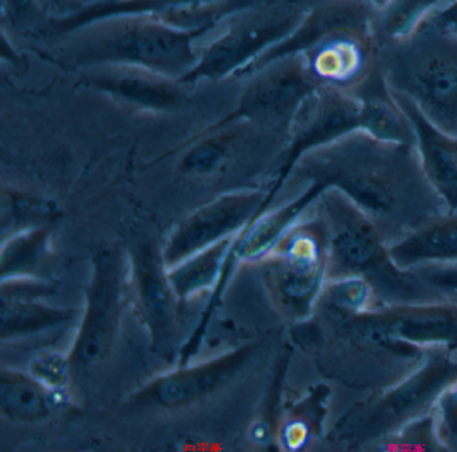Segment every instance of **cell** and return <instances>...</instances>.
Listing matches in <instances>:
<instances>
[{"instance_id": "obj_1", "label": "cell", "mask_w": 457, "mask_h": 452, "mask_svg": "<svg viewBox=\"0 0 457 452\" xmlns=\"http://www.w3.org/2000/svg\"><path fill=\"white\" fill-rule=\"evenodd\" d=\"M288 175L322 192H342L377 224L389 247L449 211L422 170L416 144L362 130L302 155Z\"/></svg>"}, {"instance_id": "obj_2", "label": "cell", "mask_w": 457, "mask_h": 452, "mask_svg": "<svg viewBox=\"0 0 457 452\" xmlns=\"http://www.w3.org/2000/svg\"><path fill=\"white\" fill-rule=\"evenodd\" d=\"M379 9L370 0H312L295 31L245 74L286 55L301 54L320 87L358 96L381 79Z\"/></svg>"}, {"instance_id": "obj_3", "label": "cell", "mask_w": 457, "mask_h": 452, "mask_svg": "<svg viewBox=\"0 0 457 452\" xmlns=\"http://www.w3.org/2000/svg\"><path fill=\"white\" fill-rule=\"evenodd\" d=\"M307 347L326 379L345 388L381 392L416 371L428 349L387 334L370 310L357 314L314 310Z\"/></svg>"}, {"instance_id": "obj_4", "label": "cell", "mask_w": 457, "mask_h": 452, "mask_svg": "<svg viewBox=\"0 0 457 452\" xmlns=\"http://www.w3.org/2000/svg\"><path fill=\"white\" fill-rule=\"evenodd\" d=\"M208 33L183 30L151 15L117 14L50 39L54 54L74 68L122 63L183 81L197 65L199 44Z\"/></svg>"}, {"instance_id": "obj_5", "label": "cell", "mask_w": 457, "mask_h": 452, "mask_svg": "<svg viewBox=\"0 0 457 452\" xmlns=\"http://www.w3.org/2000/svg\"><path fill=\"white\" fill-rule=\"evenodd\" d=\"M378 63L392 92L408 97L430 124L457 136V28L433 17L405 36L381 39Z\"/></svg>"}, {"instance_id": "obj_6", "label": "cell", "mask_w": 457, "mask_h": 452, "mask_svg": "<svg viewBox=\"0 0 457 452\" xmlns=\"http://www.w3.org/2000/svg\"><path fill=\"white\" fill-rule=\"evenodd\" d=\"M328 231V280L358 277L370 283L381 304L445 301L409 269H401L377 224L334 188L317 199Z\"/></svg>"}, {"instance_id": "obj_7", "label": "cell", "mask_w": 457, "mask_h": 452, "mask_svg": "<svg viewBox=\"0 0 457 452\" xmlns=\"http://www.w3.org/2000/svg\"><path fill=\"white\" fill-rule=\"evenodd\" d=\"M457 379V347H432L421 365L397 384L371 393L336 423L333 447L373 449L379 441L432 411L436 398Z\"/></svg>"}, {"instance_id": "obj_8", "label": "cell", "mask_w": 457, "mask_h": 452, "mask_svg": "<svg viewBox=\"0 0 457 452\" xmlns=\"http://www.w3.org/2000/svg\"><path fill=\"white\" fill-rule=\"evenodd\" d=\"M312 0H264L216 26L215 36L199 44V61L183 80L242 77L264 53L287 39L306 17Z\"/></svg>"}, {"instance_id": "obj_9", "label": "cell", "mask_w": 457, "mask_h": 452, "mask_svg": "<svg viewBox=\"0 0 457 452\" xmlns=\"http://www.w3.org/2000/svg\"><path fill=\"white\" fill-rule=\"evenodd\" d=\"M315 202L272 248V285L286 314L298 322L312 317L328 280V231Z\"/></svg>"}, {"instance_id": "obj_10", "label": "cell", "mask_w": 457, "mask_h": 452, "mask_svg": "<svg viewBox=\"0 0 457 452\" xmlns=\"http://www.w3.org/2000/svg\"><path fill=\"white\" fill-rule=\"evenodd\" d=\"M264 0H98L65 14L50 15L39 33L54 38L79 26L117 14H145L188 31H211Z\"/></svg>"}, {"instance_id": "obj_11", "label": "cell", "mask_w": 457, "mask_h": 452, "mask_svg": "<svg viewBox=\"0 0 457 452\" xmlns=\"http://www.w3.org/2000/svg\"><path fill=\"white\" fill-rule=\"evenodd\" d=\"M245 88L237 116L266 121L290 144L291 130L299 111L320 88L303 55L291 54L256 69Z\"/></svg>"}, {"instance_id": "obj_12", "label": "cell", "mask_w": 457, "mask_h": 452, "mask_svg": "<svg viewBox=\"0 0 457 452\" xmlns=\"http://www.w3.org/2000/svg\"><path fill=\"white\" fill-rule=\"evenodd\" d=\"M82 84L149 113H170L188 103L186 82L141 66L103 63L81 69Z\"/></svg>"}, {"instance_id": "obj_13", "label": "cell", "mask_w": 457, "mask_h": 452, "mask_svg": "<svg viewBox=\"0 0 457 452\" xmlns=\"http://www.w3.org/2000/svg\"><path fill=\"white\" fill-rule=\"evenodd\" d=\"M362 100L357 96L331 88H318L294 121L290 144L283 155L280 181L287 178L302 155L353 130H362Z\"/></svg>"}, {"instance_id": "obj_14", "label": "cell", "mask_w": 457, "mask_h": 452, "mask_svg": "<svg viewBox=\"0 0 457 452\" xmlns=\"http://www.w3.org/2000/svg\"><path fill=\"white\" fill-rule=\"evenodd\" d=\"M261 192H237L224 195L186 219L170 238L167 261L176 262L199 253L243 226L263 205Z\"/></svg>"}, {"instance_id": "obj_15", "label": "cell", "mask_w": 457, "mask_h": 452, "mask_svg": "<svg viewBox=\"0 0 457 452\" xmlns=\"http://www.w3.org/2000/svg\"><path fill=\"white\" fill-rule=\"evenodd\" d=\"M392 92V90H390ZM403 113L411 120L422 170L449 211H457V136L430 124L405 96L392 92Z\"/></svg>"}, {"instance_id": "obj_16", "label": "cell", "mask_w": 457, "mask_h": 452, "mask_svg": "<svg viewBox=\"0 0 457 452\" xmlns=\"http://www.w3.org/2000/svg\"><path fill=\"white\" fill-rule=\"evenodd\" d=\"M389 248L401 269L430 262H457V211L436 216Z\"/></svg>"}, {"instance_id": "obj_17", "label": "cell", "mask_w": 457, "mask_h": 452, "mask_svg": "<svg viewBox=\"0 0 457 452\" xmlns=\"http://www.w3.org/2000/svg\"><path fill=\"white\" fill-rule=\"evenodd\" d=\"M111 274H103L98 280L97 289L93 297L87 326L85 328L84 339L79 347V357L84 361L96 360L100 356L103 345L106 344L116 312V285L108 280Z\"/></svg>"}, {"instance_id": "obj_18", "label": "cell", "mask_w": 457, "mask_h": 452, "mask_svg": "<svg viewBox=\"0 0 457 452\" xmlns=\"http://www.w3.org/2000/svg\"><path fill=\"white\" fill-rule=\"evenodd\" d=\"M328 398H330L328 388H317L302 406L301 414L288 420L283 430V443L286 448L291 451L303 449L323 432V424L328 414Z\"/></svg>"}, {"instance_id": "obj_19", "label": "cell", "mask_w": 457, "mask_h": 452, "mask_svg": "<svg viewBox=\"0 0 457 452\" xmlns=\"http://www.w3.org/2000/svg\"><path fill=\"white\" fill-rule=\"evenodd\" d=\"M377 451H445L436 431L433 412L408 423L373 447Z\"/></svg>"}, {"instance_id": "obj_20", "label": "cell", "mask_w": 457, "mask_h": 452, "mask_svg": "<svg viewBox=\"0 0 457 452\" xmlns=\"http://www.w3.org/2000/svg\"><path fill=\"white\" fill-rule=\"evenodd\" d=\"M4 406L12 414L22 419H37L44 416L45 403L34 385L25 380H4Z\"/></svg>"}, {"instance_id": "obj_21", "label": "cell", "mask_w": 457, "mask_h": 452, "mask_svg": "<svg viewBox=\"0 0 457 452\" xmlns=\"http://www.w3.org/2000/svg\"><path fill=\"white\" fill-rule=\"evenodd\" d=\"M436 431L445 451H457V379L436 398L432 408Z\"/></svg>"}, {"instance_id": "obj_22", "label": "cell", "mask_w": 457, "mask_h": 452, "mask_svg": "<svg viewBox=\"0 0 457 452\" xmlns=\"http://www.w3.org/2000/svg\"><path fill=\"white\" fill-rule=\"evenodd\" d=\"M409 270L441 298L457 302V262H430Z\"/></svg>"}, {"instance_id": "obj_23", "label": "cell", "mask_w": 457, "mask_h": 452, "mask_svg": "<svg viewBox=\"0 0 457 452\" xmlns=\"http://www.w3.org/2000/svg\"><path fill=\"white\" fill-rule=\"evenodd\" d=\"M47 18L42 0H2L4 30H28L33 26L41 29Z\"/></svg>"}, {"instance_id": "obj_24", "label": "cell", "mask_w": 457, "mask_h": 452, "mask_svg": "<svg viewBox=\"0 0 457 452\" xmlns=\"http://www.w3.org/2000/svg\"><path fill=\"white\" fill-rule=\"evenodd\" d=\"M227 138L228 130H216V133H211L204 141L197 143L191 154L187 156V168L194 172H210L223 159L227 146L224 140Z\"/></svg>"}, {"instance_id": "obj_25", "label": "cell", "mask_w": 457, "mask_h": 452, "mask_svg": "<svg viewBox=\"0 0 457 452\" xmlns=\"http://www.w3.org/2000/svg\"><path fill=\"white\" fill-rule=\"evenodd\" d=\"M145 277L148 282L144 286V290H145V302L148 305L149 313H152L154 317L159 318V321H164L170 312L167 291L154 272H151V274H145Z\"/></svg>"}, {"instance_id": "obj_26", "label": "cell", "mask_w": 457, "mask_h": 452, "mask_svg": "<svg viewBox=\"0 0 457 452\" xmlns=\"http://www.w3.org/2000/svg\"><path fill=\"white\" fill-rule=\"evenodd\" d=\"M65 364L58 357L42 358L36 365L37 376L41 377L42 382H54L58 385L65 374Z\"/></svg>"}, {"instance_id": "obj_27", "label": "cell", "mask_w": 457, "mask_h": 452, "mask_svg": "<svg viewBox=\"0 0 457 452\" xmlns=\"http://www.w3.org/2000/svg\"><path fill=\"white\" fill-rule=\"evenodd\" d=\"M95 2H98V0H62V6L66 10H76L87 6V4H95Z\"/></svg>"}, {"instance_id": "obj_28", "label": "cell", "mask_w": 457, "mask_h": 452, "mask_svg": "<svg viewBox=\"0 0 457 452\" xmlns=\"http://www.w3.org/2000/svg\"><path fill=\"white\" fill-rule=\"evenodd\" d=\"M457 6V0H438V14H444L448 10Z\"/></svg>"}, {"instance_id": "obj_29", "label": "cell", "mask_w": 457, "mask_h": 452, "mask_svg": "<svg viewBox=\"0 0 457 452\" xmlns=\"http://www.w3.org/2000/svg\"><path fill=\"white\" fill-rule=\"evenodd\" d=\"M370 2L374 4V6L378 7L379 12H381L382 9H385V7L387 6V4H389L390 0H370Z\"/></svg>"}, {"instance_id": "obj_30", "label": "cell", "mask_w": 457, "mask_h": 452, "mask_svg": "<svg viewBox=\"0 0 457 452\" xmlns=\"http://www.w3.org/2000/svg\"><path fill=\"white\" fill-rule=\"evenodd\" d=\"M57 2L58 0H42V4H44L45 9H49V7L53 9Z\"/></svg>"}]
</instances>
